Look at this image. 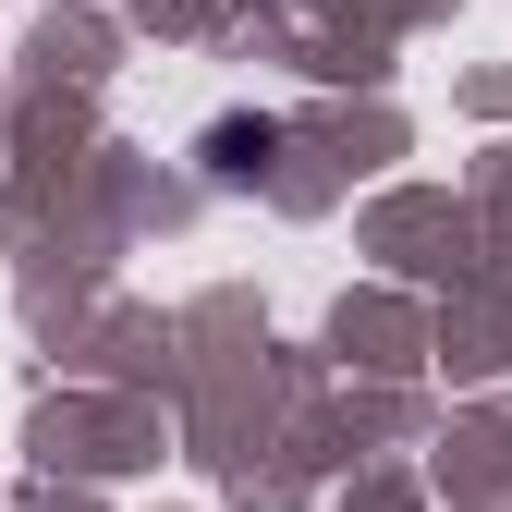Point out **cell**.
I'll return each mask as SVG.
<instances>
[{
	"mask_svg": "<svg viewBox=\"0 0 512 512\" xmlns=\"http://www.w3.org/2000/svg\"><path fill=\"white\" fill-rule=\"evenodd\" d=\"M269 159H281V122H220V135H208V171L220 183H256Z\"/></svg>",
	"mask_w": 512,
	"mask_h": 512,
	"instance_id": "6da1fadb",
	"label": "cell"
}]
</instances>
